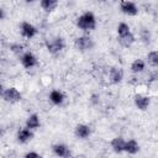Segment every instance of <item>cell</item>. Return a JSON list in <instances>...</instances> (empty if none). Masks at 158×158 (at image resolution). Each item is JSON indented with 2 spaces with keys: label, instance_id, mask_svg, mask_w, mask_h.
<instances>
[{
  "label": "cell",
  "instance_id": "cell-1",
  "mask_svg": "<svg viewBox=\"0 0 158 158\" xmlns=\"http://www.w3.org/2000/svg\"><path fill=\"white\" fill-rule=\"evenodd\" d=\"M75 25L79 30L81 31H93L96 27V17L91 11H86L84 14H81L80 16H78Z\"/></svg>",
  "mask_w": 158,
  "mask_h": 158
},
{
  "label": "cell",
  "instance_id": "cell-2",
  "mask_svg": "<svg viewBox=\"0 0 158 158\" xmlns=\"http://www.w3.org/2000/svg\"><path fill=\"white\" fill-rule=\"evenodd\" d=\"M46 46V49L48 51V53L51 54H58L60 53L64 47H65V41L63 37L60 36H56V37H52V38H48L44 43Z\"/></svg>",
  "mask_w": 158,
  "mask_h": 158
},
{
  "label": "cell",
  "instance_id": "cell-3",
  "mask_svg": "<svg viewBox=\"0 0 158 158\" xmlns=\"http://www.w3.org/2000/svg\"><path fill=\"white\" fill-rule=\"evenodd\" d=\"M95 46L94 40L89 36V35H83V36H78L74 40V47L75 49H78L79 52H88L91 51Z\"/></svg>",
  "mask_w": 158,
  "mask_h": 158
},
{
  "label": "cell",
  "instance_id": "cell-4",
  "mask_svg": "<svg viewBox=\"0 0 158 158\" xmlns=\"http://www.w3.org/2000/svg\"><path fill=\"white\" fill-rule=\"evenodd\" d=\"M1 96H2L4 101L9 102V104H17L22 99L21 91L15 86H9V88L4 89L2 93H1Z\"/></svg>",
  "mask_w": 158,
  "mask_h": 158
},
{
  "label": "cell",
  "instance_id": "cell-5",
  "mask_svg": "<svg viewBox=\"0 0 158 158\" xmlns=\"http://www.w3.org/2000/svg\"><path fill=\"white\" fill-rule=\"evenodd\" d=\"M19 28H20V33H21V36L25 37V38H27V40L33 38V37L38 33L37 27L33 26L32 23H30L28 21H22V22L20 23Z\"/></svg>",
  "mask_w": 158,
  "mask_h": 158
},
{
  "label": "cell",
  "instance_id": "cell-6",
  "mask_svg": "<svg viewBox=\"0 0 158 158\" xmlns=\"http://www.w3.org/2000/svg\"><path fill=\"white\" fill-rule=\"evenodd\" d=\"M20 63L23 68L31 69L38 64V59L32 52H25L23 54L20 56Z\"/></svg>",
  "mask_w": 158,
  "mask_h": 158
},
{
  "label": "cell",
  "instance_id": "cell-7",
  "mask_svg": "<svg viewBox=\"0 0 158 158\" xmlns=\"http://www.w3.org/2000/svg\"><path fill=\"white\" fill-rule=\"evenodd\" d=\"M120 10L122 14H125L127 16H136L138 14L137 5L130 0H121L120 1Z\"/></svg>",
  "mask_w": 158,
  "mask_h": 158
},
{
  "label": "cell",
  "instance_id": "cell-8",
  "mask_svg": "<svg viewBox=\"0 0 158 158\" xmlns=\"http://www.w3.org/2000/svg\"><path fill=\"white\" fill-rule=\"evenodd\" d=\"M133 104L139 111H146L151 105V98L143 94H136L133 96Z\"/></svg>",
  "mask_w": 158,
  "mask_h": 158
},
{
  "label": "cell",
  "instance_id": "cell-9",
  "mask_svg": "<svg viewBox=\"0 0 158 158\" xmlns=\"http://www.w3.org/2000/svg\"><path fill=\"white\" fill-rule=\"evenodd\" d=\"M125 73L121 67H111L109 69V80L111 84H120L123 80Z\"/></svg>",
  "mask_w": 158,
  "mask_h": 158
},
{
  "label": "cell",
  "instance_id": "cell-10",
  "mask_svg": "<svg viewBox=\"0 0 158 158\" xmlns=\"http://www.w3.org/2000/svg\"><path fill=\"white\" fill-rule=\"evenodd\" d=\"M74 135L79 139H86L91 135V127L85 123H78L74 128Z\"/></svg>",
  "mask_w": 158,
  "mask_h": 158
},
{
  "label": "cell",
  "instance_id": "cell-11",
  "mask_svg": "<svg viewBox=\"0 0 158 158\" xmlns=\"http://www.w3.org/2000/svg\"><path fill=\"white\" fill-rule=\"evenodd\" d=\"M52 152L57 157H60V158H68V157L72 156L70 148L64 143H54L52 146Z\"/></svg>",
  "mask_w": 158,
  "mask_h": 158
},
{
  "label": "cell",
  "instance_id": "cell-12",
  "mask_svg": "<svg viewBox=\"0 0 158 158\" xmlns=\"http://www.w3.org/2000/svg\"><path fill=\"white\" fill-rule=\"evenodd\" d=\"M32 138H33V130H31V128H28V127L25 126L23 128H20V130L17 131L16 139H17L19 143L25 144V143L30 142Z\"/></svg>",
  "mask_w": 158,
  "mask_h": 158
},
{
  "label": "cell",
  "instance_id": "cell-13",
  "mask_svg": "<svg viewBox=\"0 0 158 158\" xmlns=\"http://www.w3.org/2000/svg\"><path fill=\"white\" fill-rule=\"evenodd\" d=\"M125 144H126V139L123 137H121V136H117V137L112 138L111 142H110V146H111L112 151L115 153H117V154L125 152Z\"/></svg>",
  "mask_w": 158,
  "mask_h": 158
},
{
  "label": "cell",
  "instance_id": "cell-14",
  "mask_svg": "<svg viewBox=\"0 0 158 158\" xmlns=\"http://www.w3.org/2000/svg\"><path fill=\"white\" fill-rule=\"evenodd\" d=\"M48 99H49V101H51L53 105L59 106V105H62V104L64 102V100H65V95H64L60 90L54 89V90H52V91L49 93Z\"/></svg>",
  "mask_w": 158,
  "mask_h": 158
},
{
  "label": "cell",
  "instance_id": "cell-15",
  "mask_svg": "<svg viewBox=\"0 0 158 158\" xmlns=\"http://www.w3.org/2000/svg\"><path fill=\"white\" fill-rule=\"evenodd\" d=\"M130 69H131L132 74H137L138 75V74H141V73H143L146 70V62L143 59H141V58H137L131 63Z\"/></svg>",
  "mask_w": 158,
  "mask_h": 158
},
{
  "label": "cell",
  "instance_id": "cell-16",
  "mask_svg": "<svg viewBox=\"0 0 158 158\" xmlns=\"http://www.w3.org/2000/svg\"><path fill=\"white\" fill-rule=\"evenodd\" d=\"M117 41H118V43H120L122 47L130 48V47L136 42V36H135V35L132 33V31H131V32L127 33V35H123V36L117 37Z\"/></svg>",
  "mask_w": 158,
  "mask_h": 158
},
{
  "label": "cell",
  "instance_id": "cell-17",
  "mask_svg": "<svg viewBox=\"0 0 158 158\" xmlns=\"http://www.w3.org/2000/svg\"><path fill=\"white\" fill-rule=\"evenodd\" d=\"M59 0H40V6L44 12H53L58 7Z\"/></svg>",
  "mask_w": 158,
  "mask_h": 158
},
{
  "label": "cell",
  "instance_id": "cell-18",
  "mask_svg": "<svg viewBox=\"0 0 158 158\" xmlns=\"http://www.w3.org/2000/svg\"><path fill=\"white\" fill-rule=\"evenodd\" d=\"M25 126L31 128V130H37L40 128L41 126V120H40V116L37 114H31L27 118H26V122H25Z\"/></svg>",
  "mask_w": 158,
  "mask_h": 158
},
{
  "label": "cell",
  "instance_id": "cell-19",
  "mask_svg": "<svg viewBox=\"0 0 158 158\" xmlns=\"http://www.w3.org/2000/svg\"><path fill=\"white\" fill-rule=\"evenodd\" d=\"M125 152L127 154H137L139 152V144L136 139H128L125 144Z\"/></svg>",
  "mask_w": 158,
  "mask_h": 158
},
{
  "label": "cell",
  "instance_id": "cell-20",
  "mask_svg": "<svg viewBox=\"0 0 158 158\" xmlns=\"http://www.w3.org/2000/svg\"><path fill=\"white\" fill-rule=\"evenodd\" d=\"M9 49H10V52H12L15 56H21V54L25 53V47H23V44L19 43V42L10 43V44H9Z\"/></svg>",
  "mask_w": 158,
  "mask_h": 158
},
{
  "label": "cell",
  "instance_id": "cell-21",
  "mask_svg": "<svg viewBox=\"0 0 158 158\" xmlns=\"http://www.w3.org/2000/svg\"><path fill=\"white\" fill-rule=\"evenodd\" d=\"M147 63L151 67L158 68V51H151L147 54Z\"/></svg>",
  "mask_w": 158,
  "mask_h": 158
},
{
  "label": "cell",
  "instance_id": "cell-22",
  "mask_svg": "<svg viewBox=\"0 0 158 158\" xmlns=\"http://www.w3.org/2000/svg\"><path fill=\"white\" fill-rule=\"evenodd\" d=\"M116 32H117V37H120V36H123V35L130 33V32H131V27H130L126 22H120V23L117 25Z\"/></svg>",
  "mask_w": 158,
  "mask_h": 158
},
{
  "label": "cell",
  "instance_id": "cell-23",
  "mask_svg": "<svg viewBox=\"0 0 158 158\" xmlns=\"http://www.w3.org/2000/svg\"><path fill=\"white\" fill-rule=\"evenodd\" d=\"M141 40L144 43H149L151 42V33H149L148 30H142L141 31Z\"/></svg>",
  "mask_w": 158,
  "mask_h": 158
},
{
  "label": "cell",
  "instance_id": "cell-24",
  "mask_svg": "<svg viewBox=\"0 0 158 158\" xmlns=\"http://www.w3.org/2000/svg\"><path fill=\"white\" fill-rule=\"evenodd\" d=\"M23 157H25V158H40V157H41V154H40V153H37V152L30 151V152H26V153L23 154Z\"/></svg>",
  "mask_w": 158,
  "mask_h": 158
},
{
  "label": "cell",
  "instance_id": "cell-25",
  "mask_svg": "<svg viewBox=\"0 0 158 158\" xmlns=\"http://www.w3.org/2000/svg\"><path fill=\"white\" fill-rule=\"evenodd\" d=\"M23 1H26V2H33V1H36V0H23Z\"/></svg>",
  "mask_w": 158,
  "mask_h": 158
}]
</instances>
